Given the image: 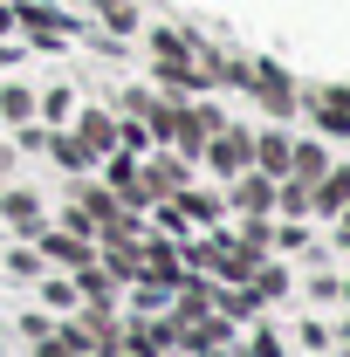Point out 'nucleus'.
Here are the masks:
<instances>
[{"instance_id":"nucleus-1","label":"nucleus","mask_w":350,"mask_h":357,"mask_svg":"<svg viewBox=\"0 0 350 357\" xmlns=\"http://www.w3.org/2000/svg\"><path fill=\"white\" fill-rule=\"evenodd\" d=\"M248 83H254V96H268V103H275V117H289V83H282L275 69H248Z\"/></svg>"},{"instance_id":"nucleus-2","label":"nucleus","mask_w":350,"mask_h":357,"mask_svg":"<svg viewBox=\"0 0 350 357\" xmlns=\"http://www.w3.org/2000/svg\"><path fill=\"white\" fill-rule=\"evenodd\" d=\"M248 158H254L248 137H220V144H213V165H220V172H248Z\"/></svg>"},{"instance_id":"nucleus-3","label":"nucleus","mask_w":350,"mask_h":357,"mask_svg":"<svg viewBox=\"0 0 350 357\" xmlns=\"http://www.w3.org/2000/svg\"><path fill=\"white\" fill-rule=\"evenodd\" d=\"M96 7H103V21H110L117 35H124V28H137V7H131V0H96Z\"/></svg>"},{"instance_id":"nucleus-4","label":"nucleus","mask_w":350,"mask_h":357,"mask_svg":"<svg viewBox=\"0 0 350 357\" xmlns=\"http://www.w3.org/2000/svg\"><path fill=\"white\" fill-rule=\"evenodd\" d=\"M83 144H89V151H110V117L89 110V117H83Z\"/></svg>"},{"instance_id":"nucleus-5","label":"nucleus","mask_w":350,"mask_h":357,"mask_svg":"<svg viewBox=\"0 0 350 357\" xmlns=\"http://www.w3.org/2000/svg\"><path fill=\"white\" fill-rule=\"evenodd\" d=\"M0 117H14V124L35 117V96H28V89H7V96H0Z\"/></svg>"},{"instance_id":"nucleus-6","label":"nucleus","mask_w":350,"mask_h":357,"mask_svg":"<svg viewBox=\"0 0 350 357\" xmlns=\"http://www.w3.org/2000/svg\"><path fill=\"white\" fill-rule=\"evenodd\" d=\"M289 158H296V172H303V178H323V165H330V158H323L316 144H303V151H289Z\"/></svg>"},{"instance_id":"nucleus-7","label":"nucleus","mask_w":350,"mask_h":357,"mask_svg":"<svg viewBox=\"0 0 350 357\" xmlns=\"http://www.w3.org/2000/svg\"><path fill=\"white\" fill-rule=\"evenodd\" d=\"M7 220H14V227H42V220H35V199H28V192H14V199H7Z\"/></svg>"},{"instance_id":"nucleus-8","label":"nucleus","mask_w":350,"mask_h":357,"mask_svg":"<svg viewBox=\"0 0 350 357\" xmlns=\"http://www.w3.org/2000/svg\"><path fill=\"white\" fill-rule=\"evenodd\" d=\"M268 199H275V192H268V178H248V185H241V206H254V213H268Z\"/></svg>"},{"instance_id":"nucleus-9","label":"nucleus","mask_w":350,"mask_h":357,"mask_svg":"<svg viewBox=\"0 0 350 357\" xmlns=\"http://www.w3.org/2000/svg\"><path fill=\"white\" fill-rule=\"evenodd\" d=\"M261 165H268V172H289V144H282V137H268V144H261Z\"/></svg>"},{"instance_id":"nucleus-10","label":"nucleus","mask_w":350,"mask_h":357,"mask_svg":"<svg viewBox=\"0 0 350 357\" xmlns=\"http://www.w3.org/2000/svg\"><path fill=\"white\" fill-rule=\"evenodd\" d=\"M344 199H350V172H337L330 185H323V206H344Z\"/></svg>"},{"instance_id":"nucleus-11","label":"nucleus","mask_w":350,"mask_h":357,"mask_svg":"<svg viewBox=\"0 0 350 357\" xmlns=\"http://www.w3.org/2000/svg\"><path fill=\"white\" fill-rule=\"evenodd\" d=\"M7 28H14V7H0V35H7Z\"/></svg>"},{"instance_id":"nucleus-12","label":"nucleus","mask_w":350,"mask_h":357,"mask_svg":"<svg viewBox=\"0 0 350 357\" xmlns=\"http://www.w3.org/2000/svg\"><path fill=\"white\" fill-rule=\"evenodd\" d=\"M7 62H14V48H0V69H7Z\"/></svg>"},{"instance_id":"nucleus-13","label":"nucleus","mask_w":350,"mask_h":357,"mask_svg":"<svg viewBox=\"0 0 350 357\" xmlns=\"http://www.w3.org/2000/svg\"><path fill=\"white\" fill-rule=\"evenodd\" d=\"M344 227H350V220H344Z\"/></svg>"}]
</instances>
